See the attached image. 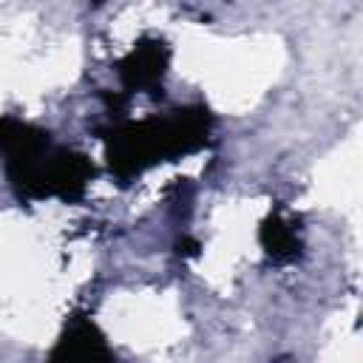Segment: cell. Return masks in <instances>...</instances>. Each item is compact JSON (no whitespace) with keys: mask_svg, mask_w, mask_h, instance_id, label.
<instances>
[{"mask_svg":"<svg viewBox=\"0 0 363 363\" xmlns=\"http://www.w3.org/2000/svg\"><path fill=\"white\" fill-rule=\"evenodd\" d=\"M54 363H113L105 343L94 337V326L82 323L77 332H71L68 340L60 343V352Z\"/></svg>","mask_w":363,"mask_h":363,"instance_id":"cell-1","label":"cell"}]
</instances>
